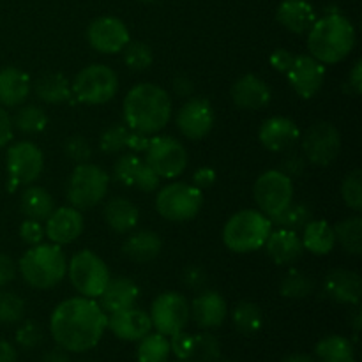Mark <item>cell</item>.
<instances>
[{"instance_id":"1","label":"cell","mask_w":362,"mask_h":362,"mask_svg":"<svg viewBox=\"0 0 362 362\" xmlns=\"http://www.w3.org/2000/svg\"><path fill=\"white\" fill-rule=\"evenodd\" d=\"M106 320L108 317L94 299L71 297L53 310L49 329L60 349L67 352H87L101 341Z\"/></svg>"},{"instance_id":"2","label":"cell","mask_w":362,"mask_h":362,"mask_svg":"<svg viewBox=\"0 0 362 362\" xmlns=\"http://www.w3.org/2000/svg\"><path fill=\"white\" fill-rule=\"evenodd\" d=\"M122 112L124 124H127L131 131L152 136L170 122L172 99L159 85L140 83L126 94Z\"/></svg>"},{"instance_id":"3","label":"cell","mask_w":362,"mask_h":362,"mask_svg":"<svg viewBox=\"0 0 362 362\" xmlns=\"http://www.w3.org/2000/svg\"><path fill=\"white\" fill-rule=\"evenodd\" d=\"M356 46V28L339 13L320 18L308 30V49L322 64H338Z\"/></svg>"},{"instance_id":"4","label":"cell","mask_w":362,"mask_h":362,"mask_svg":"<svg viewBox=\"0 0 362 362\" xmlns=\"http://www.w3.org/2000/svg\"><path fill=\"white\" fill-rule=\"evenodd\" d=\"M20 274L32 288L48 290L59 285L67 272L66 255L57 244H35L20 258Z\"/></svg>"},{"instance_id":"5","label":"cell","mask_w":362,"mask_h":362,"mask_svg":"<svg viewBox=\"0 0 362 362\" xmlns=\"http://www.w3.org/2000/svg\"><path fill=\"white\" fill-rule=\"evenodd\" d=\"M272 232V221L260 211L235 212L223 228V243L233 253H251L264 247L269 233Z\"/></svg>"},{"instance_id":"6","label":"cell","mask_w":362,"mask_h":362,"mask_svg":"<svg viewBox=\"0 0 362 362\" xmlns=\"http://www.w3.org/2000/svg\"><path fill=\"white\" fill-rule=\"evenodd\" d=\"M110 177L101 166L92 163H81L73 170L67 182V200L71 207L78 211H88L95 207L108 191Z\"/></svg>"},{"instance_id":"7","label":"cell","mask_w":362,"mask_h":362,"mask_svg":"<svg viewBox=\"0 0 362 362\" xmlns=\"http://www.w3.org/2000/svg\"><path fill=\"white\" fill-rule=\"evenodd\" d=\"M119 90V78L112 67L105 64H90L74 76L71 92L83 105H105L112 101Z\"/></svg>"},{"instance_id":"8","label":"cell","mask_w":362,"mask_h":362,"mask_svg":"<svg viewBox=\"0 0 362 362\" xmlns=\"http://www.w3.org/2000/svg\"><path fill=\"white\" fill-rule=\"evenodd\" d=\"M71 285L81 297L99 299L110 281V271L94 251L81 250L67 264Z\"/></svg>"},{"instance_id":"9","label":"cell","mask_w":362,"mask_h":362,"mask_svg":"<svg viewBox=\"0 0 362 362\" xmlns=\"http://www.w3.org/2000/svg\"><path fill=\"white\" fill-rule=\"evenodd\" d=\"M204 194L193 184L172 182L159 189L156 197V209L161 218L173 223L189 221L200 212Z\"/></svg>"},{"instance_id":"10","label":"cell","mask_w":362,"mask_h":362,"mask_svg":"<svg viewBox=\"0 0 362 362\" xmlns=\"http://www.w3.org/2000/svg\"><path fill=\"white\" fill-rule=\"evenodd\" d=\"M253 194L262 214L274 221L293 202V180L281 170H269L257 179Z\"/></svg>"},{"instance_id":"11","label":"cell","mask_w":362,"mask_h":362,"mask_svg":"<svg viewBox=\"0 0 362 362\" xmlns=\"http://www.w3.org/2000/svg\"><path fill=\"white\" fill-rule=\"evenodd\" d=\"M145 163L159 179H175L186 170L187 152L179 140L172 136H154L145 148Z\"/></svg>"},{"instance_id":"12","label":"cell","mask_w":362,"mask_h":362,"mask_svg":"<svg viewBox=\"0 0 362 362\" xmlns=\"http://www.w3.org/2000/svg\"><path fill=\"white\" fill-rule=\"evenodd\" d=\"M148 317L156 331L165 336H173L184 331L189 322V303L177 292L159 293L152 303Z\"/></svg>"},{"instance_id":"13","label":"cell","mask_w":362,"mask_h":362,"mask_svg":"<svg viewBox=\"0 0 362 362\" xmlns=\"http://www.w3.org/2000/svg\"><path fill=\"white\" fill-rule=\"evenodd\" d=\"M7 172L11 179V189L18 186H30L34 180L39 179L45 166L41 148L32 141H18L11 145L6 156Z\"/></svg>"},{"instance_id":"14","label":"cell","mask_w":362,"mask_h":362,"mask_svg":"<svg viewBox=\"0 0 362 362\" xmlns=\"http://www.w3.org/2000/svg\"><path fill=\"white\" fill-rule=\"evenodd\" d=\"M341 151L339 131L331 122H315L303 136L304 158L317 166H329Z\"/></svg>"},{"instance_id":"15","label":"cell","mask_w":362,"mask_h":362,"mask_svg":"<svg viewBox=\"0 0 362 362\" xmlns=\"http://www.w3.org/2000/svg\"><path fill=\"white\" fill-rule=\"evenodd\" d=\"M87 41L95 52L103 55H115L126 48L131 35L122 20L115 16H101L88 25Z\"/></svg>"},{"instance_id":"16","label":"cell","mask_w":362,"mask_h":362,"mask_svg":"<svg viewBox=\"0 0 362 362\" xmlns=\"http://www.w3.org/2000/svg\"><path fill=\"white\" fill-rule=\"evenodd\" d=\"M216 122L214 108L207 99L193 98L179 110L175 117L177 129L187 140H202L212 131Z\"/></svg>"},{"instance_id":"17","label":"cell","mask_w":362,"mask_h":362,"mask_svg":"<svg viewBox=\"0 0 362 362\" xmlns=\"http://www.w3.org/2000/svg\"><path fill=\"white\" fill-rule=\"evenodd\" d=\"M113 179L126 187H136L144 193H152L159 187V177L154 170L145 163V159L138 158L134 152L124 154L117 159L113 166Z\"/></svg>"},{"instance_id":"18","label":"cell","mask_w":362,"mask_h":362,"mask_svg":"<svg viewBox=\"0 0 362 362\" xmlns=\"http://www.w3.org/2000/svg\"><path fill=\"white\" fill-rule=\"evenodd\" d=\"M290 85L297 95L311 99L320 92L325 81V67L311 55H297L292 67L286 71Z\"/></svg>"},{"instance_id":"19","label":"cell","mask_w":362,"mask_h":362,"mask_svg":"<svg viewBox=\"0 0 362 362\" xmlns=\"http://www.w3.org/2000/svg\"><path fill=\"white\" fill-rule=\"evenodd\" d=\"M81 232H83V216L74 207L53 209L46 219L45 233L57 246L74 243Z\"/></svg>"},{"instance_id":"20","label":"cell","mask_w":362,"mask_h":362,"mask_svg":"<svg viewBox=\"0 0 362 362\" xmlns=\"http://www.w3.org/2000/svg\"><path fill=\"white\" fill-rule=\"evenodd\" d=\"M106 327L122 341H140L147 336L152 329V322L148 313L138 308H127V310L110 313L106 320Z\"/></svg>"},{"instance_id":"21","label":"cell","mask_w":362,"mask_h":362,"mask_svg":"<svg viewBox=\"0 0 362 362\" xmlns=\"http://www.w3.org/2000/svg\"><path fill=\"white\" fill-rule=\"evenodd\" d=\"M258 138L269 152H285L299 141L300 131L288 117H271L260 126Z\"/></svg>"},{"instance_id":"22","label":"cell","mask_w":362,"mask_h":362,"mask_svg":"<svg viewBox=\"0 0 362 362\" xmlns=\"http://www.w3.org/2000/svg\"><path fill=\"white\" fill-rule=\"evenodd\" d=\"M230 95H232V101L235 103V106L257 112V110L265 108L271 103L272 92L269 85L257 74H244L232 85Z\"/></svg>"},{"instance_id":"23","label":"cell","mask_w":362,"mask_h":362,"mask_svg":"<svg viewBox=\"0 0 362 362\" xmlns=\"http://www.w3.org/2000/svg\"><path fill=\"white\" fill-rule=\"evenodd\" d=\"M322 290H324V296L334 303L359 304L362 296L361 276L345 269H336L325 276Z\"/></svg>"},{"instance_id":"24","label":"cell","mask_w":362,"mask_h":362,"mask_svg":"<svg viewBox=\"0 0 362 362\" xmlns=\"http://www.w3.org/2000/svg\"><path fill=\"white\" fill-rule=\"evenodd\" d=\"M189 313L193 315V320L197 322L198 327L202 329H216L221 327L228 315V306L223 299L221 293L202 292L200 296L194 297L193 304L189 306Z\"/></svg>"},{"instance_id":"25","label":"cell","mask_w":362,"mask_h":362,"mask_svg":"<svg viewBox=\"0 0 362 362\" xmlns=\"http://www.w3.org/2000/svg\"><path fill=\"white\" fill-rule=\"evenodd\" d=\"M265 250L271 260L276 265H292L303 257L304 247L303 240L297 235V232L286 228H279L276 232L269 233L265 240Z\"/></svg>"},{"instance_id":"26","label":"cell","mask_w":362,"mask_h":362,"mask_svg":"<svg viewBox=\"0 0 362 362\" xmlns=\"http://www.w3.org/2000/svg\"><path fill=\"white\" fill-rule=\"evenodd\" d=\"M138 297H140V288L136 283L126 276H120V278L110 279L106 288L99 296V306L105 313H115V311L133 308Z\"/></svg>"},{"instance_id":"27","label":"cell","mask_w":362,"mask_h":362,"mask_svg":"<svg viewBox=\"0 0 362 362\" xmlns=\"http://www.w3.org/2000/svg\"><path fill=\"white\" fill-rule=\"evenodd\" d=\"M148 140L151 136L134 133L122 124H113L108 129L103 131L101 138H99V148L105 154H120L126 148L136 154V152H144L147 148Z\"/></svg>"},{"instance_id":"28","label":"cell","mask_w":362,"mask_h":362,"mask_svg":"<svg viewBox=\"0 0 362 362\" xmlns=\"http://www.w3.org/2000/svg\"><path fill=\"white\" fill-rule=\"evenodd\" d=\"M279 25L293 34H304L317 21V13L308 0H283L276 11Z\"/></svg>"},{"instance_id":"29","label":"cell","mask_w":362,"mask_h":362,"mask_svg":"<svg viewBox=\"0 0 362 362\" xmlns=\"http://www.w3.org/2000/svg\"><path fill=\"white\" fill-rule=\"evenodd\" d=\"M30 76L18 67L0 71V103L4 106H20L30 94Z\"/></svg>"},{"instance_id":"30","label":"cell","mask_w":362,"mask_h":362,"mask_svg":"<svg viewBox=\"0 0 362 362\" xmlns=\"http://www.w3.org/2000/svg\"><path fill=\"white\" fill-rule=\"evenodd\" d=\"M161 247L163 243L158 233L151 232V230H140L127 237L122 246V253L131 262L147 264L161 253Z\"/></svg>"},{"instance_id":"31","label":"cell","mask_w":362,"mask_h":362,"mask_svg":"<svg viewBox=\"0 0 362 362\" xmlns=\"http://www.w3.org/2000/svg\"><path fill=\"white\" fill-rule=\"evenodd\" d=\"M105 221L117 233H127L136 228L140 211L127 198H112L105 207Z\"/></svg>"},{"instance_id":"32","label":"cell","mask_w":362,"mask_h":362,"mask_svg":"<svg viewBox=\"0 0 362 362\" xmlns=\"http://www.w3.org/2000/svg\"><path fill=\"white\" fill-rule=\"evenodd\" d=\"M303 230V247L311 255H329L334 250V228L325 219H311Z\"/></svg>"},{"instance_id":"33","label":"cell","mask_w":362,"mask_h":362,"mask_svg":"<svg viewBox=\"0 0 362 362\" xmlns=\"http://www.w3.org/2000/svg\"><path fill=\"white\" fill-rule=\"evenodd\" d=\"M315 357L318 362H357L352 341L338 334L320 339L315 346Z\"/></svg>"},{"instance_id":"34","label":"cell","mask_w":362,"mask_h":362,"mask_svg":"<svg viewBox=\"0 0 362 362\" xmlns=\"http://www.w3.org/2000/svg\"><path fill=\"white\" fill-rule=\"evenodd\" d=\"M35 95L48 105H60L69 101L73 92L69 80L62 73H48L35 81Z\"/></svg>"},{"instance_id":"35","label":"cell","mask_w":362,"mask_h":362,"mask_svg":"<svg viewBox=\"0 0 362 362\" xmlns=\"http://www.w3.org/2000/svg\"><path fill=\"white\" fill-rule=\"evenodd\" d=\"M53 209H55L53 198L45 187L30 186L23 191V194H21V212H23L28 219L46 221L48 216L53 212Z\"/></svg>"},{"instance_id":"36","label":"cell","mask_w":362,"mask_h":362,"mask_svg":"<svg viewBox=\"0 0 362 362\" xmlns=\"http://www.w3.org/2000/svg\"><path fill=\"white\" fill-rule=\"evenodd\" d=\"M232 322L233 327L244 336H253L264 325V313H262L260 306L250 300H243L237 304L232 311Z\"/></svg>"},{"instance_id":"37","label":"cell","mask_w":362,"mask_h":362,"mask_svg":"<svg viewBox=\"0 0 362 362\" xmlns=\"http://www.w3.org/2000/svg\"><path fill=\"white\" fill-rule=\"evenodd\" d=\"M172 349H170V339L161 332H148L147 336L140 339V345L136 350L138 362H166L168 361Z\"/></svg>"},{"instance_id":"38","label":"cell","mask_w":362,"mask_h":362,"mask_svg":"<svg viewBox=\"0 0 362 362\" xmlns=\"http://www.w3.org/2000/svg\"><path fill=\"white\" fill-rule=\"evenodd\" d=\"M336 243L341 244L349 255L362 253V219L359 216L346 218L334 226Z\"/></svg>"},{"instance_id":"39","label":"cell","mask_w":362,"mask_h":362,"mask_svg":"<svg viewBox=\"0 0 362 362\" xmlns=\"http://www.w3.org/2000/svg\"><path fill=\"white\" fill-rule=\"evenodd\" d=\"M46 126H48V115H46L45 110L34 105L18 110L13 120V127H16L20 133L25 134L41 133Z\"/></svg>"},{"instance_id":"40","label":"cell","mask_w":362,"mask_h":362,"mask_svg":"<svg viewBox=\"0 0 362 362\" xmlns=\"http://www.w3.org/2000/svg\"><path fill=\"white\" fill-rule=\"evenodd\" d=\"M315 288V283L311 279V276H308L306 272L297 271L292 269L285 278L281 279V285H279V293L286 299H304V297L311 296Z\"/></svg>"},{"instance_id":"41","label":"cell","mask_w":362,"mask_h":362,"mask_svg":"<svg viewBox=\"0 0 362 362\" xmlns=\"http://www.w3.org/2000/svg\"><path fill=\"white\" fill-rule=\"evenodd\" d=\"M124 52V62L129 67L131 71H136V73H141V71H147L148 67L152 66V60H154V53H152V48L148 45L141 41L127 42Z\"/></svg>"},{"instance_id":"42","label":"cell","mask_w":362,"mask_h":362,"mask_svg":"<svg viewBox=\"0 0 362 362\" xmlns=\"http://www.w3.org/2000/svg\"><path fill=\"white\" fill-rule=\"evenodd\" d=\"M221 359V345L214 334L200 332L194 334V346L191 361L193 362H218Z\"/></svg>"},{"instance_id":"43","label":"cell","mask_w":362,"mask_h":362,"mask_svg":"<svg viewBox=\"0 0 362 362\" xmlns=\"http://www.w3.org/2000/svg\"><path fill=\"white\" fill-rule=\"evenodd\" d=\"M311 219L313 218H311V211L308 205L293 204L292 202V204H290V207L285 209V211H283L281 214H279L272 223L279 225L281 228L293 230V232H297V230L304 228V226H306Z\"/></svg>"},{"instance_id":"44","label":"cell","mask_w":362,"mask_h":362,"mask_svg":"<svg viewBox=\"0 0 362 362\" xmlns=\"http://www.w3.org/2000/svg\"><path fill=\"white\" fill-rule=\"evenodd\" d=\"M341 198L352 211H362V172L361 168L352 170L341 184Z\"/></svg>"},{"instance_id":"45","label":"cell","mask_w":362,"mask_h":362,"mask_svg":"<svg viewBox=\"0 0 362 362\" xmlns=\"http://www.w3.org/2000/svg\"><path fill=\"white\" fill-rule=\"evenodd\" d=\"M25 315V300L13 292H0V324H16Z\"/></svg>"},{"instance_id":"46","label":"cell","mask_w":362,"mask_h":362,"mask_svg":"<svg viewBox=\"0 0 362 362\" xmlns=\"http://www.w3.org/2000/svg\"><path fill=\"white\" fill-rule=\"evenodd\" d=\"M42 338L45 334H42L41 325L34 320L23 322L16 331V343L25 350H32L41 345Z\"/></svg>"},{"instance_id":"47","label":"cell","mask_w":362,"mask_h":362,"mask_svg":"<svg viewBox=\"0 0 362 362\" xmlns=\"http://www.w3.org/2000/svg\"><path fill=\"white\" fill-rule=\"evenodd\" d=\"M64 154L73 163L81 165V163H88V159L92 158V148L83 136H71L64 144Z\"/></svg>"},{"instance_id":"48","label":"cell","mask_w":362,"mask_h":362,"mask_svg":"<svg viewBox=\"0 0 362 362\" xmlns=\"http://www.w3.org/2000/svg\"><path fill=\"white\" fill-rule=\"evenodd\" d=\"M193 346H194V336L189 332H177L170 339V349L175 354V357H179V361H191L193 356Z\"/></svg>"},{"instance_id":"49","label":"cell","mask_w":362,"mask_h":362,"mask_svg":"<svg viewBox=\"0 0 362 362\" xmlns=\"http://www.w3.org/2000/svg\"><path fill=\"white\" fill-rule=\"evenodd\" d=\"M20 237L23 243L35 246V244H41L42 239H45V228L35 219H25L20 226Z\"/></svg>"},{"instance_id":"50","label":"cell","mask_w":362,"mask_h":362,"mask_svg":"<svg viewBox=\"0 0 362 362\" xmlns=\"http://www.w3.org/2000/svg\"><path fill=\"white\" fill-rule=\"evenodd\" d=\"M281 172L285 175H288L290 179H296V177H300L304 172H306V158L299 154H293L290 152L281 163Z\"/></svg>"},{"instance_id":"51","label":"cell","mask_w":362,"mask_h":362,"mask_svg":"<svg viewBox=\"0 0 362 362\" xmlns=\"http://www.w3.org/2000/svg\"><path fill=\"white\" fill-rule=\"evenodd\" d=\"M293 59H296V55H293L290 49L278 48L271 53V59H269V62H271V66L274 67L278 73H286V71L292 67Z\"/></svg>"},{"instance_id":"52","label":"cell","mask_w":362,"mask_h":362,"mask_svg":"<svg viewBox=\"0 0 362 362\" xmlns=\"http://www.w3.org/2000/svg\"><path fill=\"white\" fill-rule=\"evenodd\" d=\"M182 281L187 288L198 290L207 283V274L200 267H187L182 274Z\"/></svg>"},{"instance_id":"53","label":"cell","mask_w":362,"mask_h":362,"mask_svg":"<svg viewBox=\"0 0 362 362\" xmlns=\"http://www.w3.org/2000/svg\"><path fill=\"white\" fill-rule=\"evenodd\" d=\"M216 182V172L211 166H202L193 173V186L197 189H207V187L214 186Z\"/></svg>"},{"instance_id":"54","label":"cell","mask_w":362,"mask_h":362,"mask_svg":"<svg viewBox=\"0 0 362 362\" xmlns=\"http://www.w3.org/2000/svg\"><path fill=\"white\" fill-rule=\"evenodd\" d=\"M14 278H16V264L11 257L0 253V286L9 285Z\"/></svg>"},{"instance_id":"55","label":"cell","mask_w":362,"mask_h":362,"mask_svg":"<svg viewBox=\"0 0 362 362\" xmlns=\"http://www.w3.org/2000/svg\"><path fill=\"white\" fill-rule=\"evenodd\" d=\"M173 92L179 98H189L194 92V81L193 78H189L187 74H179V76L173 78Z\"/></svg>"},{"instance_id":"56","label":"cell","mask_w":362,"mask_h":362,"mask_svg":"<svg viewBox=\"0 0 362 362\" xmlns=\"http://www.w3.org/2000/svg\"><path fill=\"white\" fill-rule=\"evenodd\" d=\"M13 140V119L4 108H0V148Z\"/></svg>"},{"instance_id":"57","label":"cell","mask_w":362,"mask_h":362,"mask_svg":"<svg viewBox=\"0 0 362 362\" xmlns=\"http://www.w3.org/2000/svg\"><path fill=\"white\" fill-rule=\"evenodd\" d=\"M349 85L352 87L354 94H361L362 92V64H361V60H357V62L354 64L352 71H350Z\"/></svg>"},{"instance_id":"58","label":"cell","mask_w":362,"mask_h":362,"mask_svg":"<svg viewBox=\"0 0 362 362\" xmlns=\"http://www.w3.org/2000/svg\"><path fill=\"white\" fill-rule=\"evenodd\" d=\"M0 362H16V350L6 339H0Z\"/></svg>"},{"instance_id":"59","label":"cell","mask_w":362,"mask_h":362,"mask_svg":"<svg viewBox=\"0 0 362 362\" xmlns=\"http://www.w3.org/2000/svg\"><path fill=\"white\" fill-rule=\"evenodd\" d=\"M41 362H69V356H67V350L64 349H55L49 350Z\"/></svg>"},{"instance_id":"60","label":"cell","mask_w":362,"mask_h":362,"mask_svg":"<svg viewBox=\"0 0 362 362\" xmlns=\"http://www.w3.org/2000/svg\"><path fill=\"white\" fill-rule=\"evenodd\" d=\"M281 362H315L313 357L306 356V354H292V356L285 357Z\"/></svg>"},{"instance_id":"61","label":"cell","mask_w":362,"mask_h":362,"mask_svg":"<svg viewBox=\"0 0 362 362\" xmlns=\"http://www.w3.org/2000/svg\"><path fill=\"white\" fill-rule=\"evenodd\" d=\"M141 2H156V0H141Z\"/></svg>"},{"instance_id":"62","label":"cell","mask_w":362,"mask_h":362,"mask_svg":"<svg viewBox=\"0 0 362 362\" xmlns=\"http://www.w3.org/2000/svg\"><path fill=\"white\" fill-rule=\"evenodd\" d=\"M218 362H235V361H218Z\"/></svg>"},{"instance_id":"63","label":"cell","mask_w":362,"mask_h":362,"mask_svg":"<svg viewBox=\"0 0 362 362\" xmlns=\"http://www.w3.org/2000/svg\"><path fill=\"white\" fill-rule=\"evenodd\" d=\"M177 362H193V361H177Z\"/></svg>"}]
</instances>
